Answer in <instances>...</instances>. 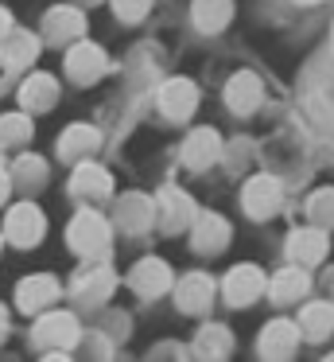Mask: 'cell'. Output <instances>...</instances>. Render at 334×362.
<instances>
[{
    "label": "cell",
    "mask_w": 334,
    "mask_h": 362,
    "mask_svg": "<svg viewBox=\"0 0 334 362\" xmlns=\"http://www.w3.org/2000/svg\"><path fill=\"white\" fill-rule=\"evenodd\" d=\"M8 331V320H4V308H0V335Z\"/></svg>",
    "instance_id": "cell-27"
},
{
    "label": "cell",
    "mask_w": 334,
    "mask_h": 362,
    "mask_svg": "<svg viewBox=\"0 0 334 362\" xmlns=\"http://www.w3.org/2000/svg\"><path fill=\"white\" fill-rule=\"evenodd\" d=\"M28 136H31V125L23 117H4V121H0V141H4V144L28 141Z\"/></svg>",
    "instance_id": "cell-22"
},
{
    "label": "cell",
    "mask_w": 334,
    "mask_h": 362,
    "mask_svg": "<svg viewBox=\"0 0 334 362\" xmlns=\"http://www.w3.org/2000/svg\"><path fill=\"white\" fill-rule=\"evenodd\" d=\"M160 105L171 117H186V113L194 110V86L191 82H167L163 94H160Z\"/></svg>",
    "instance_id": "cell-8"
},
{
    "label": "cell",
    "mask_w": 334,
    "mask_h": 362,
    "mask_svg": "<svg viewBox=\"0 0 334 362\" xmlns=\"http://www.w3.org/2000/svg\"><path fill=\"white\" fill-rule=\"evenodd\" d=\"M214 156H217V133H214V129H198V133L186 141L183 160H186L191 168H206Z\"/></svg>",
    "instance_id": "cell-9"
},
{
    "label": "cell",
    "mask_w": 334,
    "mask_h": 362,
    "mask_svg": "<svg viewBox=\"0 0 334 362\" xmlns=\"http://www.w3.org/2000/svg\"><path fill=\"white\" fill-rule=\"evenodd\" d=\"M117 4V16H124V20H140L148 12V4L152 0H113Z\"/></svg>",
    "instance_id": "cell-23"
},
{
    "label": "cell",
    "mask_w": 334,
    "mask_h": 362,
    "mask_svg": "<svg viewBox=\"0 0 334 362\" xmlns=\"http://www.w3.org/2000/svg\"><path fill=\"white\" fill-rule=\"evenodd\" d=\"M4 234L12 238L16 245H35L39 238H43V214L35 211V206H16L12 214H8V226H4Z\"/></svg>",
    "instance_id": "cell-3"
},
{
    "label": "cell",
    "mask_w": 334,
    "mask_h": 362,
    "mask_svg": "<svg viewBox=\"0 0 334 362\" xmlns=\"http://www.w3.org/2000/svg\"><path fill=\"white\" fill-rule=\"evenodd\" d=\"M35 339H43V343H74V339H78L74 315H66V312L43 315V320H39V327H35Z\"/></svg>",
    "instance_id": "cell-7"
},
{
    "label": "cell",
    "mask_w": 334,
    "mask_h": 362,
    "mask_svg": "<svg viewBox=\"0 0 334 362\" xmlns=\"http://www.w3.org/2000/svg\"><path fill=\"white\" fill-rule=\"evenodd\" d=\"M225 238H229V226H225L222 218H210V214L198 222V230H194V245H198V250H206V253L210 250H222Z\"/></svg>",
    "instance_id": "cell-17"
},
{
    "label": "cell",
    "mask_w": 334,
    "mask_h": 362,
    "mask_svg": "<svg viewBox=\"0 0 334 362\" xmlns=\"http://www.w3.org/2000/svg\"><path fill=\"white\" fill-rule=\"evenodd\" d=\"M264 339H268V343H264V351H280V354H284V351H292V343H295V331L292 327H287V323H272V327L268 331H264Z\"/></svg>",
    "instance_id": "cell-21"
},
{
    "label": "cell",
    "mask_w": 334,
    "mask_h": 362,
    "mask_svg": "<svg viewBox=\"0 0 334 362\" xmlns=\"http://www.w3.org/2000/svg\"><path fill=\"white\" fill-rule=\"evenodd\" d=\"M155 214H160V222H163L167 230H179L186 218H191V199L179 195V191H163L160 211H155Z\"/></svg>",
    "instance_id": "cell-13"
},
{
    "label": "cell",
    "mask_w": 334,
    "mask_h": 362,
    "mask_svg": "<svg viewBox=\"0 0 334 362\" xmlns=\"http://www.w3.org/2000/svg\"><path fill=\"white\" fill-rule=\"evenodd\" d=\"M35 55H39V43L31 40L28 32H8L4 43H0V63H4L8 71H20V66H28Z\"/></svg>",
    "instance_id": "cell-5"
},
{
    "label": "cell",
    "mask_w": 334,
    "mask_h": 362,
    "mask_svg": "<svg viewBox=\"0 0 334 362\" xmlns=\"http://www.w3.org/2000/svg\"><path fill=\"white\" fill-rule=\"evenodd\" d=\"M210 296H214V284H210L202 273L186 276V281L179 284V304H183L186 312H202V308L210 304Z\"/></svg>",
    "instance_id": "cell-10"
},
{
    "label": "cell",
    "mask_w": 334,
    "mask_h": 362,
    "mask_svg": "<svg viewBox=\"0 0 334 362\" xmlns=\"http://www.w3.org/2000/svg\"><path fill=\"white\" fill-rule=\"evenodd\" d=\"M8 28H12V24H8V12L0 8V40H4V35H8Z\"/></svg>",
    "instance_id": "cell-25"
},
{
    "label": "cell",
    "mask_w": 334,
    "mask_h": 362,
    "mask_svg": "<svg viewBox=\"0 0 334 362\" xmlns=\"http://www.w3.org/2000/svg\"><path fill=\"white\" fill-rule=\"evenodd\" d=\"M303 284L307 281H303L299 273H284V281H280L272 292H280V296H295V292H303Z\"/></svg>",
    "instance_id": "cell-24"
},
{
    "label": "cell",
    "mask_w": 334,
    "mask_h": 362,
    "mask_svg": "<svg viewBox=\"0 0 334 362\" xmlns=\"http://www.w3.org/2000/svg\"><path fill=\"white\" fill-rule=\"evenodd\" d=\"M101 71H105V51L93 47V43H78L66 55V74L74 82H93L101 78Z\"/></svg>",
    "instance_id": "cell-2"
},
{
    "label": "cell",
    "mask_w": 334,
    "mask_h": 362,
    "mask_svg": "<svg viewBox=\"0 0 334 362\" xmlns=\"http://www.w3.org/2000/svg\"><path fill=\"white\" fill-rule=\"evenodd\" d=\"M23 105L28 110H47V105H54V98H59V90H54V78H47V74H35L31 82H23Z\"/></svg>",
    "instance_id": "cell-14"
},
{
    "label": "cell",
    "mask_w": 334,
    "mask_h": 362,
    "mask_svg": "<svg viewBox=\"0 0 334 362\" xmlns=\"http://www.w3.org/2000/svg\"><path fill=\"white\" fill-rule=\"evenodd\" d=\"M16 296H20L23 312H39V308H51V300L59 296V281H51V276H28V281L16 288Z\"/></svg>",
    "instance_id": "cell-4"
},
{
    "label": "cell",
    "mask_w": 334,
    "mask_h": 362,
    "mask_svg": "<svg viewBox=\"0 0 334 362\" xmlns=\"http://www.w3.org/2000/svg\"><path fill=\"white\" fill-rule=\"evenodd\" d=\"M167 281H171V273H167V265L163 261H140L136 269H132V288L140 292V296H155V292H163L167 288Z\"/></svg>",
    "instance_id": "cell-6"
},
{
    "label": "cell",
    "mask_w": 334,
    "mask_h": 362,
    "mask_svg": "<svg viewBox=\"0 0 334 362\" xmlns=\"http://www.w3.org/2000/svg\"><path fill=\"white\" fill-rule=\"evenodd\" d=\"M4 199H8V175L0 172V203H4Z\"/></svg>",
    "instance_id": "cell-26"
},
{
    "label": "cell",
    "mask_w": 334,
    "mask_h": 362,
    "mask_svg": "<svg viewBox=\"0 0 334 362\" xmlns=\"http://www.w3.org/2000/svg\"><path fill=\"white\" fill-rule=\"evenodd\" d=\"M256 292H261V273H256L253 265L233 269L229 281H225V296H229L233 304H241V300H253Z\"/></svg>",
    "instance_id": "cell-12"
},
{
    "label": "cell",
    "mask_w": 334,
    "mask_h": 362,
    "mask_svg": "<svg viewBox=\"0 0 334 362\" xmlns=\"http://www.w3.org/2000/svg\"><path fill=\"white\" fill-rule=\"evenodd\" d=\"M93 148H97V133H93L90 125H78V129H70V133L62 136V156L66 160L85 156V152H93Z\"/></svg>",
    "instance_id": "cell-19"
},
{
    "label": "cell",
    "mask_w": 334,
    "mask_h": 362,
    "mask_svg": "<svg viewBox=\"0 0 334 362\" xmlns=\"http://www.w3.org/2000/svg\"><path fill=\"white\" fill-rule=\"evenodd\" d=\"M256 102H261L256 78H253V74H237V78L229 82V105H233L237 113H245V110H253Z\"/></svg>",
    "instance_id": "cell-15"
},
{
    "label": "cell",
    "mask_w": 334,
    "mask_h": 362,
    "mask_svg": "<svg viewBox=\"0 0 334 362\" xmlns=\"http://www.w3.org/2000/svg\"><path fill=\"white\" fill-rule=\"evenodd\" d=\"M70 245H74L78 253H105L109 245V226L101 214H78L74 222H70Z\"/></svg>",
    "instance_id": "cell-1"
},
{
    "label": "cell",
    "mask_w": 334,
    "mask_h": 362,
    "mask_svg": "<svg viewBox=\"0 0 334 362\" xmlns=\"http://www.w3.org/2000/svg\"><path fill=\"white\" fill-rule=\"evenodd\" d=\"M74 191L78 195H109V175L97 164H82L74 172Z\"/></svg>",
    "instance_id": "cell-16"
},
{
    "label": "cell",
    "mask_w": 334,
    "mask_h": 362,
    "mask_svg": "<svg viewBox=\"0 0 334 362\" xmlns=\"http://www.w3.org/2000/svg\"><path fill=\"white\" fill-rule=\"evenodd\" d=\"M272 203H276V183L272 180H256L253 187L245 191V206L256 214V218H264V214L272 211Z\"/></svg>",
    "instance_id": "cell-20"
},
{
    "label": "cell",
    "mask_w": 334,
    "mask_h": 362,
    "mask_svg": "<svg viewBox=\"0 0 334 362\" xmlns=\"http://www.w3.org/2000/svg\"><path fill=\"white\" fill-rule=\"evenodd\" d=\"M194 20H198L206 32H217V28L229 20V0H198V4H194Z\"/></svg>",
    "instance_id": "cell-18"
},
{
    "label": "cell",
    "mask_w": 334,
    "mask_h": 362,
    "mask_svg": "<svg viewBox=\"0 0 334 362\" xmlns=\"http://www.w3.org/2000/svg\"><path fill=\"white\" fill-rule=\"evenodd\" d=\"M82 32V12L78 8H54L47 12V35H51L54 43H66L70 35Z\"/></svg>",
    "instance_id": "cell-11"
}]
</instances>
